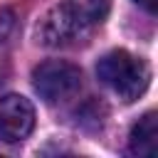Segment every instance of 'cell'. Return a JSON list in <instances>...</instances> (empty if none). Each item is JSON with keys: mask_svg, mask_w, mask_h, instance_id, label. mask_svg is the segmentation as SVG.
<instances>
[{"mask_svg": "<svg viewBox=\"0 0 158 158\" xmlns=\"http://www.w3.org/2000/svg\"><path fill=\"white\" fill-rule=\"evenodd\" d=\"M96 77L104 86H109L121 101H136L151 79V72L143 59L133 57L126 49L106 52L96 64Z\"/></svg>", "mask_w": 158, "mask_h": 158, "instance_id": "cell-1", "label": "cell"}, {"mask_svg": "<svg viewBox=\"0 0 158 158\" xmlns=\"http://www.w3.org/2000/svg\"><path fill=\"white\" fill-rule=\"evenodd\" d=\"M91 25L69 5H54L37 25V42L52 49H64V47H77L89 37Z\"/></svg>", "mask_w": 158, "mask_h": 158, "instance_id": "cell-2", "label": "cell"}, {"mask_svg": "<svg viewBox=\"0 0 158 158\" xmlns=\"http://www.w3.org/2000/svg\"><path fill=\"white\" fill-rule=\"evenodd\" d=\"M32 86L47 104H62L81 89V72L72 62L47 59L32 69Z\"/></svg>", "mask_w": 158, "mask_h": 158, "instance_id": "cell-3", "label": "cell"}, {"mask_svg": "<svg viewBox=\"0 0 158 158\" xmlns=\"http://www.w3.org/2000/svg\"><path fill=\"white\" fill-rule=\"evenodd\" d=\"M35 128V106L20 94L0 96V141L17 143Z\"/></svg>", "mask_w": 158, "mask_h": 158, "instance_id": "cell-4", "label": "cell"}, {"mask_svg": "<svg viewBox=\"0 0 158 158\" xmlns=\"http://www.w3.org/2000/svg\"><path fill=\"white\" fill-rule=\"evenodd\" d=\"M156 148H158V116H156V111H148L131 128L128 153H133V156H153Z\"/></svg>", "mask_w": 158, "mask_h": 158, "instance_id": "cell-5", "label": "cell"}, {"mask_svg": "<svg viewBox=\"0 0 158 158\" xmlns=\"http://www.w3.org/2000/svg\"><path fill=\"white\" fill-rule=\"evenodd\" d=\"M89 25L101 22L109 15V0H67Z\"/></svg>", "mask_w": 158, "mask_h": 158, "instance_id": "cell-6", "label": "cell"}, {"mask_svg": "<svg viewBox=\"0 0 158 158\" xmlns=\"http://www.w3.org/2000/svg\"><path fill=\"white\" fill-rule=\"evenodd\" d=\"M12 30H15V12L10 7H0V47L10 40Z\"/></svg>", "mask_w": 158, "mask_h": 158, "instance_id": "cell-7", "label": "cell"}, {"mask_svg": "<svg viewBox=\"0 0 158 158\" xmlns=\"http://www.w3.org/2000/svg\"><path fill=\"white\" fill-rule=\"evenodd\" d=\"M143 10H148V12H156L158 10V0H136Z\"/></svg>", "mask_w": 158, "mask_h": 158, "instance_id": "cell-8", "label": "cell"}]
</instances>
